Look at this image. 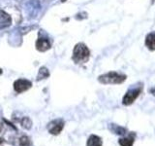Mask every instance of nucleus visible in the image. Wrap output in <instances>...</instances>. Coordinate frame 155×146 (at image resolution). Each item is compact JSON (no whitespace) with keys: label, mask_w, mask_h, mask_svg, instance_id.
Wrapping results in <instances>:
<instances>
[{"label":"nucleus","mask_w":155,"mask_h":146,"mask_svg":"<svg viewBox=\"0 0 155 146\" xmlns=\"http://www.w3.org/2000/svg\"><path fill=\"white\" fill-rule=\"evenodd\" d=\"M126 78H127V76L125 74H121V73L115 71H110L105 73L103 75H100L98 77V81L104 85H117L125 82Z\"/></svg>","instance_id":"obj_2"},{"label":"nucleus","mask_w":155,"mask_h":146,"mask_svg":"<svg viewBox=\"0 0 155 146\" xmlns=\"http://www.w3.org/2000/svg\"><path fill=\"white\" fill-rule=\"evenodd\" d=\"M150 94L155 96V87H153V88H151V89H150Z\"/></svg>","instance_id":"obj_14"},{"label":"nucleus","mask_w":155,"mask_h":146,"mask_svg":"<svg viewBox=\"0 0 155 146\" xmlns=\"http://www.w3.org/2000/svg\"><path fill=\"white\" fill-rule=\"evenodd\" d=\"M86 146H102V139L98 135L92 134L89 136L88 140H87Z\"/></svg>","instance_id":"obj_10"},{"label":"nucleus","mask_w":155,"mask_h":146,"mask_svg":"<svg viewBox=\"0 0 155 146\" xmlns=\"http://www.w3.org/2000/svg\"><path fill=\"white\" fill-rule=\"evenodd\" d=\"M145 46L150 51H155V31L148 33L145 37Z\"/></svg>","instance_id":"obj_8"},{"label":"nucleus","mask_w":155,"mask_h":146,"mask_svg":"<svg viewBox=\"0 0 155 146\" xmlns=\"http://www.w3.org/2000/svg\"><path fill=\"white\" fill-rule=\"evenodd\" d=\"M140 92H142V87L140 88H135V89H131L125 94V96L122 99V104L123 105H131L133 104L135 100L140 96Z\"/></svg>","instance_id":"obj_3"},{"label":"nucleus","mask_w":155,"mask_h":146,"mask_svg":"<svg viewBox=\"0 0 155 146\" xmlns=\"http://www.w3.org/2000/svg\"><path fill=\"white\" fill-rule=\"evenodd\" d=\"M90 51L84 43H78L73 50V61L76 63H85L89 60Z\"/></svg>","instance_id":"obj_1"},{"label":"nucleus","mask_w":155,"mask_h":146,"mask_svg":"<svg viewBox=\"0 0 155 146\" xmlns=\"http://www.w3.org/2000/svg\"><path fill=\"white\" fill-rule=\"evenodd\" d=\"M2 142H3V139H2V138H0V144H1Z\"/></svg>","instance_id":"obj_15"},{"label":"nucleus","mask_w":155,"mask_h":146,"mask_svg":"<svg viewBox=\"0 0 155 146\" xmlns=\"http://www.w3.org/2000/svg\"><path fill=\"white\" fill-rule=\"evenodd\" d=\"M32 83L30 81L26 79H18L14 83V90L18 94H21V92H23L28 89H30Z\"/></svg>","instance_id":"obj_4"},{"label":"nucleus","mask_w":155,"mask_h":146,"mask_svg":"<svg viewBox=\"0 0 155 146\" xmlns=\"http://www.w3.org/2000/svg\"><path fill=\"white\" fill-rule=\"evenodd\" d=\"M135 142V134H131L127 137L120 138L118 140V143L120 146H133Z\"/></svg>","instance_id":"obj_9"},{"label":"nucleus","mask_w":155,"mask_h":146,"mask_svg":"<svg viewBox=\"0 0 155 146\" xmlns=\"http://www.w3.org/2000/svg\"><path fill=\"white\" fill-rule=\"evenodd\" d=\"M51 47V44L50 40L47 38H39L36 41V49L39 52H46L50 50Z\"/></svg>","instance_id":"obj_7"},{"label":"nucleus","mask_w":155,"mask_h":146,"mask_svg":"<svg viewBox=\"0 0 155 146\" xmlns=\"http://www.w3.org/2000/svg\"><path fill=\"white\" fill-rule=\"evenodd\" d=\"M0 130H1V127H0Z\"/></svg>","instance_id":"obj_18"},{"label":"nucleus","mask_w":155,"mask_h":146,"mask_svg":"<svg viewBox=\"0 0 155 146\" xmlns=\"http://www.w3.org/2000/svg\"><path fill=\"white\" fill-rule=\"evenodd\" d=\"M0 74H2V69L0 68Z\"/></svg>","instance_id":"obj_16"},{"label":"nucleus","mask_w":155,"mask_h":146,"mask_svg":"<svg viewBox=\"0 0 155 146\" xmlns=\"http://www.w3.org/2000/svg\"><path fill=\"white\" fill-rule=\"evenodd\" d=\"M50 76V72L47 69L46 67H41L40 70H39L38 73V80H41V79H45V78Z\"/></svg>","instance_id":"obj_11"},{"label":"nucleus","mask_w":155,"mask_h":146,"mask_svg":"<svg viewBox=\"0 0 155 146\" xmlns=\"http://www.w3.org/2000/svg\"><path fill=\"white\" fill-rule=\"evenodd\" d=\"M114 127V129H111V130L114 131V134H126L125 131H126V129L122 128V127H119V126H115V125H113Z\"/></svg>","instance_id":"obj_12"},{"label":"nucleus","mask_w":155,"mask_h":146,"mask_svg":"<svg viewBox=\"0 0 155 146\" xmlns=\"http://www.w3.org/2000/svg\"><path fill=\"white\" fill-rule=\"evenodd\" d=\"M12 24L11 16L5 11L0 10V29L7 28Z\"/></svg>","instance_id":"obj_6"},{"label":"nucleus","mask_w":155,"mask_h":146,"mask_svg":"<svg viewBox=\"0 0 155 146\" xmlns=\"http://www.w3.org/2000/svg\"><path fill=\"white\" fill-rule=\"evenodd\" d=\"M64 1H66V0H62V2H64Z\"/></svg>","instance_id":"obj_17"},{"label":"nucleus","mask_w":155,"mask_h":146,"mask_svg":"<svg viewBox=\"0 0 155 146\" xmlns=\"http://www.w3.org/2000/svg\"><path fill=\"white\" fill-rule=\"evenodd\" d=\"M19 144L21 146H29V138L27 136H22V137L19 139Z\"/></svg>","instance_id":"obj_13"},{"label":"nucleus","mask_w":155,"mask_h":146,"mask_svg":"<svg viewBox=\"0 0 155 146\" xmlns=\"http://www.w3.org/2000/svg\"><path fill=\"white\" fill-rule=\"evenodd\" d=\"M63 127H64V122L60 119H56L54 121L51 122L48 124V131L52 134H58L62 130Z\"/></svg>","instance_id":"obj_5"}]
</instances>
